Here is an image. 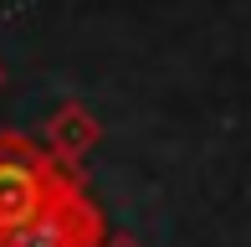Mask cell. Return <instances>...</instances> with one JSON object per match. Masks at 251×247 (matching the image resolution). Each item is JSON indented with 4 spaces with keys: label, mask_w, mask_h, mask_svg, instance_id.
Returning <instances> with one entry per match:
<instances>
[{
    "label": "cell",
    "mask_w": 251,
    "mask_h": 247,
    "mask_svg": "<svg viewBox=\"0 0 251 247\" xmlns=\"http://www.w3.org/2000/svg\"><path fill=\"white\" fill-rule=\"evenodd\" d=\"M0 88H5V62H0Z\"/></svg>",
    "instance_id": "5"
},
{
    "label": "cell",
    "mask_w": 251,
    "mask_h": 247,
    "mask_svg": "<svg viewBox=\"0 0 251 247\" xmlns=\"http://www.w3.org/2000/svg\"><path fill=\"white\" fill-rule=\"evenodd\" d=\"M98 144H102V124H98L93 108L77 103V98H72V103H62V108L47 119V150H51V160L62 165V170L77 175V165H82Z\"/></svg>",
    "instance_id": "3"
},
{
    "label": "cell",
    "mask_w": 251,
    "mask_h": 247,
    "mask_svg": "<svg viewBox=\"0 0 251 247\" xmlns=\"http://www.w3.org/2000/svg\"><path fill=\"white\" fill-rule=\"evenodd\" d=\"M102 247H144V242L133 237V232H108V242H102Z\"/></svg>",
    "instance_id": "4"
},
{
    "label": "cell",
    "mask_w": 251,
    "mask_h": 247,
    "mask_svg": "<svg viewBox=\"0 0 251 247\" xmlns=\"http://www.w3.org/2000/svg\"><path fill=\"white\" fill-rule=\"evenodd\" d=\"M108 242V221H102L98 201L82 190V181H67L31 221L5 232L0 247H102Z\"/></svg>",
    "instance_id": "2"
},
{
    "label": "cell",
    "mask_w": 251,
    "mask_h": 247,
    "mask_svg": "<svg viewBox=\"0 0 251 247\" xmlns=\"http://www.w3.org/2000/svg\"><path fill=\"white\" fill-rule=\"evenodd\" d=\"M67 181L72 170L51 160L47 144L26 139V134H0V237L31 221Z\"/></svg>",
    "instance_id": "1"
}]
</instances>
